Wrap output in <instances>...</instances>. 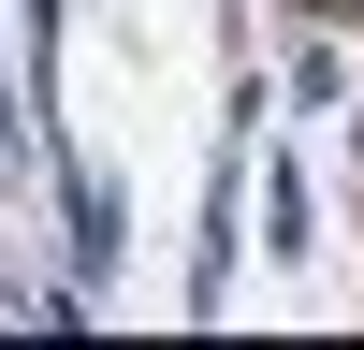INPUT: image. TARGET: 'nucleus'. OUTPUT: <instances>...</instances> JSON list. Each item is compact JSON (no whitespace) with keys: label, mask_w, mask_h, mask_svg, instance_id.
<instances>
[{"label":"nucleus","mask_w":364,"mask_h":350,"mask_svg":"<svg viewBox=\"0 0 364 350\" xmlns=\"http://www.w3.org/2000/svg\"><path fill=\"white\" fill-rule=\"evenodd\" d=\"M58 204H73V262L102 277V262H117V233H132V219H117V190H102V175H58Z\"/></svg>","instance_id":"obj_1"},{"label":"nucleus","mask_w":364,"mask_h":350,"mask_svg":"<svg viewBox=\"0 0 364 350\" xmlns=\"http://www.w3.org/2000/svg\"><path fill=\"white\" fill-rule=\"evenodd\" d=\"M262 233H277V262H291V248H306V175H291V161H277V175H262Z\"/></svg>","instance_id":"obj_2"}]
</instances>
